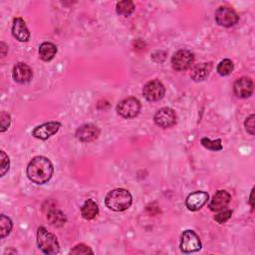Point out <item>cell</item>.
<instances>
[{"instance_id":"cell-1","label":"cell","mask_w":255,"mask_h":255,"mask_svg":"<svg viewBox=\"0 0 255 255\" xmlns=\"http://www.w3.org/2000/svg\"><path fill=\"white\" fill-rule=\"evenodd\" d=\"M54 172L51 160L45 156L33 157L27 166L28 178L36 184H44L48 182Z\"/></svg>"},{"instance_id":"cell-2","label":"cell","mask_w":255,"mask_h":255,"mask_svg":"<svg viewBox=\"0 0 255 255\" xmlns=\"http://www.w3.org/2000/svg\"><path fill=\"white\" fill-rule=\"evenodd\" d=\"M132 197L129 191L124 188H116L110 191L105 198V203L108 208L114 211H125L131 205Z\"/></svg>"},{"instance_id":"cell-3","label":"cell","mask_w":255,"mask_h":255,"mask_svg":"<svg viewBox=\"0 0 255 255\" xmlns=\"http://www.w3.org/2000/svg\"><path fill=\"white\" fill-rule=\"evenodd\" d=\"M37 244L38 247L42 250V252L48 255L57 254L60 251V245L57 240V237L44 227L38 228Z\"/></svg>"},{"instance_id":"cell-4","label":"cell","mask_w":255,"mask_h":255,"mask_svg":"<svg viewBox=\"0 0 255 255\" xmlns=\"http://www.w3.org/2000/svg\"><path fill=\"white\" fill-rule=\"evenodd\" d=\"M140 103L137 99L133 97H129L124 99L117 105V113L126 119L135 118L140 112Z\"/></svg>"},{"instance_id":"cell-5","label":"cell","mask_w":255,"mask_h":255,"mask_svg":"<svg viewBox=\"0 0 255 255\" xmlns=\"http://www.w3.org/2000/svg\"><path fill=\"white\" fill-rule=\"evenodd\" d=\"M194 62V55L186 49H181L175 52L171 58L172 68L176 71H185L191 67Z\"/></svg>"},{"instance_id":"cell-6","label":"cell","mask_w":255,"mask_h":255,"mask_svg":"<svg viewBox=\"0 0 255 255\" xmlns=\"http://www.w3.org/2000/svg\"><path fill=\"white\" fill-rule=\"evenodd\" d=\"M201 249V242L193 230H185L181 235L180 250L183 253H192Z\"/></svg>"},{"instance_id":"cell-7","label":"cell","mask_w":255,"mask_h":255,"mask_svg":"<svg viewBox=\"0 0 255 255\" xmlns=\"http://www.w3.org/2000/svg\"><path fill=\"white\" fill-rule=\"evenodd\" d=\"M238 20L239 16L232 8L221 6L215 12V21L220 26L231 27L234 26Z\"/></svg>"},{"instance_id":"cell-8","label":"cell","mask_w":255,"mask_h":255,"mask_svg":"<svg viewBox=\"0 0 255 255\" xmlns=\"http://www.w3.org/2000/svg\"><path fill=\"white\" fill-rule=\"evenodd\" d=\"M142 94L148 102H156L164 97L165 88L158 80H152L143 87Z\"/></svg>"},{"instance_id":"cell-9","label":"cell","mask_w":255,"mask_h":255,"mask_svg":"<svg viewBox=\"0 0 255 255\" xmlns=\"http://www.w3.org/2000/svg\"><path fill=\"white\" fill-rule=\"evenodd\" d=\"M153 121L156 126L162 128H171L176 124V114L170 108H161L158 110L154 117Z\"/></svg>"},{"instance_id":"cell-10","label":"cell","mask_w":255,"mask_h":255,"mask_svg":"<svg viewBox=\"0 0 255 255\" xmlns=\"http://www.w3.org/2000/svg\"><path fill=\"white\" fill-rule=\"evenodd\" d=\"M60 128L61 124L59 122H48L36 127L32 131V135L36 138L45 140L52 136L53 134H55Z\"/></svg>"},{"instance_id":"cell-11","label":"cell","mask_w":255,"mask_h":255,"mask_svg":"<svg viewBox=\"0 0 255 255\" xmlns=\"http://www.w3.org/2000/svg\"><path fill=\"white\" fill-rule=\"evenodd\" d=\"M253 88H254L253 81L247 77H242L237 79L233 85L234 94L238 98H242V99L250 97L253 93Z\"/></svg>"},{"instance_id":"cell-12","label":"cell","mask_w":255,"mask_h":255,"mask_svg":"<svg viewBox=\"0 0 255 255\" xmlns=\"http://www.w3.org/2000/svg\"><path fill=\"white\" fill-rule=\"evenodd\" d=\"M100 134V128L94 124H86L76 130V137L81 141H92Z\"/></svg>"},{"instance_id":"cell-13","label":"cell","mask_w":255,"mask_h":255,"mask_svg":"<svg viewBox=\"0 0 255 255\" xmlns=\"http://www.w3.org/2000/svg\"><path fill=\"white\" fill-rule=\"evenodd\" d=\"M12 76L16 83L26 84L30 82V80L32 79L33 72H32V69L27 64L20 62L14 66Z\"/></svg>"},{"instance_id":"cell-14","label":"cell","mask_w":255,"mask_h":255,"mask_svg":"<svg viewBox=\"0 0 255 255\" xmlns=\"http://www.w3.org/2000/svg\"><path fill=\"white\" fill-rule=\"evenodd\" d=\"M208 197V194L204 191L192 192L187 196L185 200V205L191 211L199 210L207 202Z\"/></svg>"},{"instance_id":"cell-15","label":"cell","mask_w":255,"mask_h":255,"mask_svg":"<svg viewBox=\"0 0 255 255\" xmlns=\"http://www.w3.org/2000/svg\"><path fill=\"white\" fill-rule=\"evenodd\" d=\"M231 200V195L226 190H218L212 197L209 203L211 211H220L228 206Z\"/></svg>"},{"instance_id":"cell-16","label":"cell","mask_w":255,"mask_h":255,"mask_svg":"<svg viewBox=\"0 0 255 255\" xmlns=\"http://www.w3.org/2000/svg\"><path fill=\"white\" fill-rule=\"evenodd\" d=\"M13 36L20 42H27L30 39V32L22 18H14L12 26Z\"/></svg>"},{"instance_id":"cell-17","label":"cell","mask_w":255,"mask_h":255,"mask_svg":"<svg viewBox=\"0 0 255 255\" xmlns=\"http://www.w3.org/2000/svg\"><path fill=\"white\" fill-rule=\"evenodd\" d=\"M212 69V63H201L193 67L190 73V77L194 82L204 81L210 74Z\"/></svg>"},{"instance_id":"cell-18","label":"cell","mask_w":255,"mask_h":255,"mask_svg":"<svg viewBox=\"0 0 255 255\" xmlns=\"http://www.w3.org/2000/svg\"><path fill=\"white\" fill-rule=\"evenodd\" d=\"M98 213H99L98 204L93 199L86 200L81 207V214L83 218L87 220H91L95 218L98 215Z\"/></svg>"},{"instance_id":"cell-19","label":"cell","mask_w":255,"mask_h":255,"mask_svg":"<svg viewBox=\"0 0 255 255\" xmlns=\"http://www.w3.org/2000/svg\"><path fill=\"white\" fill-rule=\"evenodd\" d=\"M57 54V47L51 42H44L39 47V56L45 61H51Z\"/></svg>"},{"instance_id":"cell-20","label":"cell","mask_w":255,"mask_h":255,"mask_svg":"<svg viewBox=\"0 0 255 255\" xmlns=\"http://www.w3.org/2000/svg\"><path fill=\"white\" fill-rule=\"evenodd\" d=\"M47 219L50 225L54 227H61L67 221L66 215L59 209H51L47 214Z\"/></svg>"},{"instance_id":"cell-21","label":"cell","mask_w":255,"mask_h":255,"mask_svg":"<svg viewBox=\"0 0 255 255\" xmlns=\"http://www.w3.org/2000/svg\"><path fill=\"white\" fill-rule=\"evenodd\" d=\"M134 4L132 1L129 0H124L120 1L116 5L117 13L123 16H129L134 11Z\"/></svg>"},{"instance_id":"cell-22","label":"cell","mask_w":255,"mask_h":255,"mask_svg":"<svg viewBox=\"0 0 255 255\" xmlns=\"http://www.w3.org/2000/svg\"><path fill=\"white\" fill-rule=\"evenodd\" d=\"M13 227V223L11 221V219L9 217H7L4 214L0 215V237L3 239L5 238L7 235H9V233L11 232Z\"/></svg>"},{"instance_id":"cell-23","label":"cell","mask_w":255,"mask_h":255,"mask_svg":"<svg viewBox=\"0 0 255 255\" xmlns=\"http://www.w3.org/2000/svg\"><path fill=\"white\" fill-rule=\"evenodd\" d=\"M233 62L230 59H224L218 64L216 70L220 76H228L233 72Z\"/></svg>"},{"instance_id":"cell-24","label":"cell","mask_w":255,"mask_h":255,"mask_svg":"<svg viewBox=\"0 0 255 255\" xmlns=\"http://www.w3.org/2000/svg\"><path fill=\"white\" fill-rule=\"evenodd\" d=\"M201 144L210 150H214V151H218L222 149V144H221V139L217 138L215 140H210L207 137H203L201 138Z\"/></svg>"},{"instance_id":"cell-25","label":"cell","mask_w":255,"mask_h":255,"mask_svg":"<svg viewBox=\"0 0 255 255\" xmlns=\"http://www.w3.org/2000/svg\"><path fill=\"white\" fill-rule=\"evenodd\" d=\"M10 160L5 151L1 150V167H0V176H4L6 172L9 170Z\"/></svg>"},{"instance_id":"cell-26","label":"cell","mask_w":255,"mask_h":255,"mask_svg":"<svg viewBox=\"0 0 255 255\" xmlns=\"http://www.w3.org/2000/svg\"><path fill=\"white\" fill-rule=\"evenodd\" d=\"M70 253H71V254H88V253L93 254L94 252H93V250H92L89 246H87V245L81 243V244L76 245V246L70 251Z\"/></svg>"},{"instance_id":"cell-27","label":"cell","mask_w":255,"mask_h":255,"mask_svg":"<svg viewBox=\"0 0 255 255\" xmlns=\"http://www.w3.org/2000/svg\"><path fill=\"white\" fill-rule=\"evenodd\" d=\"M11 123V117L6 112H2L0 116V124H1V132H4Z\"/></svg>"},{"instance_id":"cell-28","label":"cell","mask_w":255,"mask_h":255,"mask_svg":"<svg viewBox=\"0 0 255 255\" xmlns=\"http://www.w3.org/2000/svg\"><path fill=\"white\" fill-rule=\"evenodd\" d=\"M231 215H232L231 210H223L214 216V220L222 224V223H225L231 217Z\"/></svg>"},{"instance_id":"cell-29","label":"cell","mask_w":255,"mask_h":255,"mask_svg":"<svg viewBox=\"0 0 255 255\" xmlns=\"http://www.w3.org/2000/svg\"><path fill=\"white\" fill-rule=\"evenodd\" d=\"M254 115H250L248 118H246L245 122H244V126H245V128L247 130V132H249L250 134H254Z\"/></svg>"},{"instance_id":"cell-30","label":"cell","mask_w":255,"mask_h":255,"mask_svg":"<svg viewBox=\"0 0 255 255\" xmlns=\"http://www.w3.org/2000/svg\"><path fill=\"white\" fill-rule=\"evenodd\" d=\"M253 193H254V188H252V190H251V193H250V199H249V203H250V205H251L252 209H253V207H254V203H253Z\"/></svg>"},{"instance_id":"cell-31","label":"cell","mask_w":255,"mask_h":255,"mask_svg":"<svg viewBox=\"0 0 255 255\" xmlns=\"http://www.w3.org/2000/svg\"><path fill=\"white\" fill-rule=\"evenodd\" d=\"M6 45H5V43H3V42H1V50H2V57H4L5 56V50H6Z\"/></svg>"}]
</instances>
